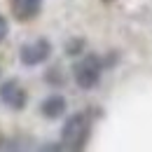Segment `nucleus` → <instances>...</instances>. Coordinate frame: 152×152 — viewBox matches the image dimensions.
Wrapping results in <instances>:
<instances>
[{
	"mask_svg": "<svg viewBox=\"0 0 152 152\" xmlns=\"http://www.w3.org/2000/svg\"><path fill=\"white\" fill-rule=\"evenodd\" d=\"M89 131H91V122L84 113H75L68 117V122L63 124L61 129V140L66 148L70 150H82L87 138H89Z\"/></svg>",
	"mask_w": 152,
	"mask_h": 152,
	"instance_id": "nucleus-1",
	"label": "nucleus"
},
{
	"mask_svg": "<svg viewBox=\"0 0 152 152\" xmlns=\"http://www.w3.org/2000/svg\"><path fill=\"white\" fill-rule=\"evenodd\" d=\"M5 38H7V19L0 14V42H2Z\"/></svg>",
	"mask_w": 152,
	"mask_h": 152,
	"instance_id": "nucleus-8",
	"label": "nucleus"
},
{
	"mask_svg": "<svg viewBox=\"0 0 152 152\" xmlns=\"http://www.w3.org/2000/svg\"><path fill=\"white\" fill-rule=\"evenodd\" d=\"M82 45H84L82 40H73V42H68V49H66V52H68V54H77Z\"/></svg>",
	"mask_w": 152,
	"mask_h": 152,
	"instance_id": "nucleus-7",
	"label": "nucleus"
},
{
	"mask_svg": "<svg viewBox=\"0 0 152 152\" xmlns=\"http://www.w3.org/2000/svg\"><path fill=\"white\" fill-rule=\"evenodd\" d=\"M26 91H23V87H19V82H5L2 87H0V101L5 103V105H10L12 110H21L23 105H26Z\"/></svg>",
	"mask_w": 152,
	"mask_h": 152,
	"instance_id": "nucleus-5",
	"label": "nucleus"
},
{
	"mask_svg": "<svg viewBox=\"0 0 152 152\" xmlns=\"http://www.w3.org/2000/svg\"><path fill=\"white\" fill-rule=\"evenodd\" d=\"M52 54V45H49V40L40 38L35 42H31V45H23L19 52V58L23 66H40V63H45L47 58Z\"/></svg>",
	"mask_w": 152,
	"mask_h": 152,
	"instance_id": "nucleus-3",
	"label": "nucleus"
},
{
	"mask_svg": "<svg viewBox=\"0 0 152 152\" xmlns=\"http://www.w3.org/2000/svg\"><path fill=\"white\" fill-rule=\"evenodd\" d=\"M101 70H103L101 58L91 54V56H84L80 63H75L73 77H75L77 87H82V89H94L96 84H98V80H101Z\"/></svg>",
	"mask_w": 152,
	"mask_h": 152,
	"instance_id": "nucleus-2",
	"label": "nucleus"
},
{
	"mask_svg": "<svg viewBox=\"0 0 152 152\" xmlns=\"http://www.w3.org/2000/svg\"><path fill=\"white\" fill-rule=\"evenodd\" d=\"M10 10H12V17L21 23L26 21H33L42 10V0H10Z\"/></svg>",
	"mask_w": 152,
	"mask_h": 152,
	"instance_id": "nucleus-4",
	"label": "nucleus"
},
{
	"mask_svg": "<svg viewBox=\"0 0 152 152\" xmlns=\"http://www.w3.org/2000/svg\"><path fill=\"white\" fill-rule=\"evenodd\" d=\"M40 110H42V115H45V117L56 119V117H61V115L66 113V98H63V96H58V94L49 96V98H45V101H42Z\"/></svg>",
	"mask_w": 152,
	"mask_h": 152,
	"instance_id": "nucleus-6",
	"label": "nucleus"
}]
</instances>
